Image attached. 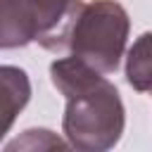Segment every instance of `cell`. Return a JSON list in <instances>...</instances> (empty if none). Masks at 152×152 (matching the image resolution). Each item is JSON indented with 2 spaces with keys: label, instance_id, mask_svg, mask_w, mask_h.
<instances>
[{
  "label": "cell",
  "instance_id": "1",
  "mask_svg": "<svg viewBox=\"0 0 152 152\" xmlns=\"http://www.w3.org/2000/svg\"><path fill=\"white\" fill-rule=\"evenodd\" d=\"M128 14L116 0H74L57 28L38 43L50 52H71L102 74H112L126 50Z\"/></svg>",
  "mask_w": 152,
  "mask_h": 152
},
{
  "label": "cell",
  "instance_id": "3",
  "mask_svg": "<svg viewBox=\"0 0 152 152\" xmlns=\"http://www.w3.org/2000/svg\"><path fill=\"white\" fill-rule=\"evenodd\" d=\"M31 97V81L24 69L0 64V140L12 128L19 112Z\"/></svg>",
  "mask_w": 152,
  "mask_h": 152
},
{
  "label": "cell",
  "instance_id": "2",
  "mask_svg": "<svg viewBox=\"0 0 152 152\" xmlns=\"http://www.w3.org/2000/svg\"><path fill=\"white\" fill-rule=\"evenodd\" d=\"M62 95L66 97L62 128L71 147L83 152H104L119 142L126 112L119 90L102 76V71L88 74Z\"/></svg>",
  "mask_w": 152,
  "mask_h": 152
},
{
  "label": "cell",
  "instance_id": "5",
  "mask_svg": "<svg viewBox=\"0 0 152 152\" xmlns=\"http://www.w3.org/2000/svg\"><path fill=\"white\" fill-rule=\"evenodd\" d=\"M126 81L140 93L152 90V33L150 31L135 38V43L126 55Z\"/></svg>",
  "mask_w": 152,
  "mask_h": 152
},
{
  "label": "cell",
  "instance_id": "7",
  "mask_svg": "<svg viewBox=\"0 0 152 152\" xmlns=\"http://www.w3.org/2000/svg\"><path fill=\"white\" fill-rule=\"evenodd\" d=\"M17 147H24V150H36V147L38 150H50V147H66V142L59 140L57 135H52L45 128H31L21 138L10 142V150H17Z\"/></svg>",
  "mask_w": 152,
  "mask_h": 152
},
{
  "label": "cell",
  "instance_id": "6",
  "mask_svg": "<svg viewBox=\"0 0 152 152\" xmlns=\"http://www.w3.org/2000/svg\"><path fill=\"white\" fill-rule=\"evenodd\" d=\"M71 2H74V0H21V5L28 10L31 19L36 21L38 38L59 26V21H62L64 14L69 12ZM38 38H36V40H38Z\"/></svg>",
  "mask_w": 152,
  "mask_h": 152
},
{
  "label": "cell",
  "instance_id": "4",
  "mask_svg": "<svg viewBox=\"0 0 152 152\" xmlns=\"http://www.w3.org/2000/svg\"><path fill=\"white\" fill-rule=\"evenodd\" d=\"M38 38L36 21L21 0H0V50L24 48Z\"/></svg>",
  "mask_w": 152,
  "mask_h": 152
}]
</instances>
